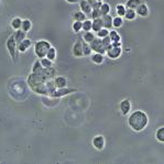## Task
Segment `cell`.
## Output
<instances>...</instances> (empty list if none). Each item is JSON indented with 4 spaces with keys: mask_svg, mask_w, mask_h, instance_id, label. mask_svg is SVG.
<instances>
[{
    "mask_svg": "<svg viewBox=\"0 0 164 164\" xmlns=\"http://www.w3.org/2000/svg\"><path fill=\"white\" fill-rule=\"evenodd\" d=\"M128 123H129L130 128H132L134 131L139 132L144 129L148 124V116L143 111L137 110L130 115L129 119H128Z\"/></svg>",
    "mask_w": 164,
    "mask_h": 164,
    "instance_id": "obj_1",
    "label": "cell"
},
{
    "mask_svg": "<svg viewBox=\"0 0 164 164\" xmlns=\"http://www.w3.org/2000/svg\"><path fill=\"white\" fill-rule=\"evenodd\" d=\"M51 43L47 42L45 40H40L38 42L35 43V46H34V53L35 55L39 57V59H43V57L46 56L47 52L49 50L51 49Z\"/></svg>",
    "mask_w": 164,
    "mask_h": 164,
    "instance_id": "obj_2",
    "label": "cell"
},
{
    "mask_svg": "<svg viewBox=\"0 0 164 164\" xmlns=\"http://www.w3.org/2000/svg\"><path fill=\"white\" fill-rule=\"evenodd\" d=\"M46 82H47L46 78H45L44 76L40 75V74H34V73H32L28 77V84L32 89L36 88V87L40 86V85L45 84Z\"/></svg>",
    "mask_w": 164,
    "mask_h": 164,
    "instance_id": "obj_3",
    "label": "cell"
},
{
    "mask_svg": "<svg viewBox=\"0 0 164 164\" xmlns=\"http://www.w3.org/2000/svg\"><path fill=\"white\" fill-rule=\"evenodd\" d=\"M7 49H8V52H9L10 56L12 57L13 61H17V42L14 40V35H11L7 41Z\"/></svg>",
    "mask_w": 164,
    "mask_h": 164,
    "instance_id": "obj_4",
    "label": "cell"
},
{
    "mask_svg": "<svg viewBox=\"0 0 164 164\" xmlns=\"http://www.w3.org/2000/svg\"><path fill=\"white\" fill-rule=\"evenodd\" d=\"M90 47H92V51L95 52V53H100V54H104L106 53V46L103 44V41L101 39L99 38H95V40L93 41L92 43H89Z\"/></svg>",
    "mask_w": 164,
    "mask_h": 164,
    "instance_id": "obj_5",
    "label": "cell"
},
{
    "mask_svg": "<svg viewBox=\"0 0 164 164\" xmlns=\"http://www.w3.org/2000/svg\"><path fill=\"white\" fill-rule=\"evenodd\" d=\"M106 53H107V56L111 60H116L118 57H120L122 53V49L121 47H117V46H113V44H110L109 46L107 47L106 50Z\"/></svg>",
    "mask_w": 164,
    "mask_h": 164,
    "instance_id": "obj_6",
    "label": "cell"
},
{
    "mask_svg": "<svg viewBox=\"0 0 164 164\" xmlns=\"http://www.w3.org/2000/svg\"><path fill=\"white\" fill-rule=\"evenodd\" d=\"M76 89L75 88H56L54 90L53 93L51 94L50 97H63L65 95H68V94H72V93H75Z\"/></svg>",
    "mask_w": 164,
    "mask_h": 164,
    "instance_id": "obj_7",
    "label": "cell"
},
{
    "mask_svg": "<svg viewBox=\"0 0 164 164\" xmlns=\"http://www.w3.org/2000/svg\"><path fill=\"white\" fill-rule=\"evenodd\" d=\"M73 54H74V56H76V57L84 56V54H83V44L80 40L76 41L74 46H73Z\"/></svg>",
    "mask_w": 164,
    "mask_h": 164,
    "instance_id": "obj_8",
    "label": "cell"
},
{
    "mask_svg": "<svg viewBox=\"0 0 164 164\" xmlns=\"http://www.w3.org/2000/svg\"><path fill=\"white\" fill-rule=\"evenodd\" d=\"M31 44H32L31 40H29V39H24L23 41H21V42L19 43V44H17V50H18L19 52H26L27 50L31 46Z\"/></svg>",
    "mask_w": 164,
    "mask_h": 164,
    "instance_id": "obj_9",
    "label": "cell"
},
{
    "mask_svg": "<svg viewBox=\"0 0 164 164\" xmlns=\"http://www.w3.org/2000/svg\"><path fill=\"white\" fill-rule=\"evenodd\" d=\"M93 144H94V147L97 150H103L104 147H105V139H104V137H95L94 140H93Z\"/></svg>",
    "mask_w": 164,
    "mask_h": 164,
    "instance_id": "obj_10",
    "label": "cell"
},
{
    "mask_svg": "<svg viewBox=\"0 0 164 164\" xmlns=\"http://www.w3.org/2000/svg\"><path fill=\"white\" fill-rule=\"evenodd\" d=\"M104 28V21L103 18H98V19H94L93 20V24H92V30L94 32H98L101 29Z\"/></svg>",
    "mask_w": 164,
    "mask_h": 164,
    "instance_id": "obj_11",
    "label": "cell"
},
{
    "mask_svg": "<svg viewBox=\"0 0 164 164\" xmlns=\"http://www.w3.org/2000/svg\"><path fill=\"white\" fill-rule=\"evenodd\" d=\"M130 109H131V104H130V101L128 99H124V100H122L120 103V110H121V113L123 115H128Z\"/></svg>",
    "mask_w": 164,
    "mask_h": 164,
    "instance_id": "obj_12",
    "label": "cell"
},
{
    "mask_svg": "<svg viewBox=\"0 0 164 164\" xmlns=\"http://www.w3.org/2000/svg\"><path fill=\"white\" fill-rule=\"evenodd\" d=\"M54 85L56 88H65L66 85H67V80L63 76H57V77L54 78Z\"/></svg>",
    "mask_w": 164,
    "mask_h": 164,
    "instance_id": "obj_13",
    "label": "cell"
},
{
    "mask_svg": "<svg viewBox=\"0 0 164 164\" xmlns=\"http://www.w3.org/2000/svg\"><path fill=\"white\" fill-rule=\"evenodd\" d=\"M80 9H82V12H84L85 14H90L92 13V6L89 5L87 0H80Z\"/></svg>",
    "mask_w": 164,
    "mask_h": 164,
    "instance_id": "obj_14",
    "label": "cell"
},
{
    "mask_svg": "<svg viewBox=\"0 0 164 164\" xmlns=\"http://www.w3.org/2000/svg\"><path fill=\"white\" fill-rule=\"evenodd\" d=\"M136 12L140 17H147L149 14V8L145 3H141L138 8L136 9Z\"/></svg>",
    "mask_w": 164,
    "mask_h": 164,
    "instance_id": "obj_15",
    "label": "cell"
},
{
    "mask_svg": "<svg viewBox=\"0 0 164 164\" xmlns=\"http://www.w3.org/2000/svg\"><path fill=\"white\" fill-rule=\"evenodd\" d=\"M26 34H27V33L24 32V31H22L21 29H19V30L16 31V33H14L13 35H14V40H16L17 44H19L21 41H23L24 39H27Z\"/></svg>",
    "mask_w": 164,
    "mask_h": 164,
    "instance_id": "obj_16",
    "label": "cell"
},
{
    "mask_svg": "<svg viewBox=\"0 0 164 164\" xmlns=\"http://www.w3.org/2000/svg\"><path fill=\"white\" fill-rule=\"evenodd\" d=\"M113 18L110 14H106L103 17V21H104V28L106 29H111L113 28Z\"/></svg>",
    "mask_w": 164,
    "mask_h": 164,
    "instance_id": "obj_17",
    "label": "cell"
},
{
    "mask_svg": "<svg viewBox=\"0 0 164 164\" xmlns=\"http://www.w3.org/2000/svg\"><path fill=\"white\" fill-rule=\"evenodd\" d=\"M43 72H44V67L41 65L40 61H36L34 64H33L32 73H34V74H40V75L43 76Z\"/></svg>",
    "mask_w": 164,
    "mask_h": 164,
    "instance_id": "obj_18",
    "label": "cell"
},
{
    "mask_svg": "<svg viewBox=\"0 0 164 164\" xmlns=\"http://www.w3.org/2000/svg\"><path fill=\"white\" fill-rule=\"evenodd\" d=\"M141 3H142L141 0H128L127 3H126V7L128 8V9H134L136 10L137 8L141 5Z\"/></svg>",
    "mask_w": 164,
    "mask_h": 164,
    "instance_id": "obj_19",
    "label": "cell"
},
{
    "mask_svg": "<svg viewBox=\"0 0 164 164\" xmlns=\"http://www.w3.org/2000/svg\"><path fill=\"white\" fill-rule=\"evenodd\" d=\"M95 38H96V35L90 31H88V32H85L83 35V41H85L86 43H92L95 40Z\"/></svg>",
    "mask_w": 164,
    "mask_h": 164,
    "instance_id": "obj_20",
    "label": "cell"
},
{
    "mask_svg": "<svg viewBox=\"0 0 164 164\" xmlns=\"http://www.w3.org/2000/svg\"><path fill=\"white\" fill-rule=\"evenodd\" d=\"M73 18H74V20H75V21L84 22L85 20L87 19V16L84 13V12H82V11H77V12H75V13L73 14Z\"/></svg>",
    "mask_w": 164,
    "mask_h": 164,
    "instance_id": "obj_21",
    "label": "cell"
},
{
    "mask_svg": "<svg viewBox=\"0 0 164 164\" xmlns=\"http://www.w3.org/2000/svg\"><path fill=\"white\" fill-rule=\"evenodd\" d=\"M105 60L104 57V54H100V53H95L92 55V61L94 62L95 64H101Z\"/></svg>",
    "mask_w": 164,
    "mask_h": 164,
    "instance_id": "obj_22",
    "label": "cell"
},
{
    "mask_svg": "<svg viewBox=\"0 0 164 164\" xmlns=\"http://www.w3.org/2000/svg\"><path fill=\"white\" fill-rule=\"evenodd\" d=\"M136 16H137V12L134 9H128L127 8L126 10V13H124V18L127 20H133L136 19Z\"/></svg>",
    "mask_w": 164,
    "mask_h": 164,
    "instance_id": "obj_23",
    "label": "cell"
},
{
    "mask_svg": "<svg viewBox=\"0 0 164 164\" xmlns=\"http://www.w3.org/2000/svg\"><path fill=\"white\" fill-rule=\"evenodd\" d=\"M82 44H83V54H84V56H88L92 54V47L89 45V43H86L85 41H82Z\"/></svg>",
    "mask_w": 164,
    "mask_h": 164,
    "instance_id": "obj_24",
    "label": "cell"
},
{
    "mask_svg": "<svg viewBox=\"0 0 164 164\" xmlns=\"http://www.w3.org/2000/svg\"><path fill=\"white\" fill-rule=\"evenodd\" d=\"M31 28H32V23H31V21L29 19H24L22 20V26H21V30L24 31V32H29V31L31 30Z\"/></svg>",
    "mask_w": 164,
    "mask_h": 164,
    "instance_id": "obj_25",
    "label": "cell"
},
{
    "mask_svg": "<svg viewBox=\"0 0 164 164\" xmlns=\"http://www.w3.org/2000/svg\"><path fill=\"white\" fill-rule=\"evenodd\" d=\"M109 38H110L111 42H120V40H121L119 33H118L117 31H115V30L109 31Z\"/></svg>",
    "mask_w": 164,
    "mask_h": 164,
    "instance_id": "obj_26",
    "label": "cell"
},
{
    "mask_svg": "<svg viewBox=\"0 0 164 164\" xmlns=\"http://www.w3.org/2000/svg\"><path fill=\"white\" fill-rule=\"evenodd\" d=\"M21 26H22V19L21 18H14V19L11 21V27L16 31L19 30V29H21Z\"/></svg>",
    "mask_w": 164,
    "mask_h": 164,
    "instance_id": "obj_27",
    "label": "cell"
},
{
    "mask_svg": "<svg viewBox=\"0 0 164 164\" xmlns=\"http://www.w3.org/2000/svg\"><path fill=\"white\" fill-rule=\"evenodd\" d=\"M126 6L123 5H118L117 7H116V12H117V16L118 17H124V13H126Z\"/></svg>",
    "mask_w": 164,
    "mask_h": 164,
    "instance_id": "obj_28",
    "label": "cell"
},
{
    "mask_svg": "<svg viewBox=\"0 0 164 164\" xmlns=\"http://www.w3.org/2000/svg\"><path fill=\"white\" fill-rule=\"evenodd\" d=\"M92 24H93V20L86 19L83 22V30L85 32H88V31H92Z\"/></svg>",
    "mask_w": 164,
    "mask_h": 164,
    "instance_id": "obj_29",
    "label": "cell"
},
{
    "mask_svg": "<svg viewBox=\"0 0 164 164\" xmlns=\"http://www.w3.org/2000/svg\"><path fill=\"white\" fill-rule=\"evenodd\" d=\"M40 63H41V65H42L44 68H51L52 66H53V62L50 61V60L46 59V57H43V59H41Z\"/></svg>",
    "mask_w": 164,
    "mask_h": 164,
    "instance_id": "obj_30",
    "label": "cell"
},
{
    "mask_svg": "<svg viewBox=\"0 0 164 164\" xmlns=\"http://www.w3.org/2000/svg\"><path fill=\"white\" fill-rule=\"evenodd\" d=\"M122 24H123V19H122L121 17H116V18H113V27H115V28H120V27H122Z\"/></svg>",
    "mask_w": 164,
    "mask_h": 164,
    "instance_id": "obj_31",
    "label": "cell"
},
{
    "mask_svg": "<svg viewBox=\"0 0 164 164\" xmlns=\"http://www.w3.org/2000/svg\"><path fill=\"white\" fill-rule=\"evenodd\" d=\"M45 57L49 59L50 61L53 62L54 60H55V57H56V51H55V49H54V47H51V49L49 50V52H47L46 56Z\"/></svg>",
    "mask_w": 164,
    "mask_h": 164,
    "instance_id": "obj_32",
    "label": "cell"
},
{
    "mask_svg": "<svg viewBox=\"0 0 164 164\" xmlns=\"http://www.w3.org/2000/svg\"><path fill=\"white\" fill-rule=\"evenodd\" d=\"M100 12H101V16H106V14H109L110 12V6L108 3H103L100 7Z\"/></svg>",
    "mask_w": 164,
    "mask_h": 164,
    "instance_id": "obj_33",
    "label": "cell"
},
{
    "mask_svg": "<svg viewBox=\"0 0 164 164\" xmlns=\"http://www.w3.org/2000/svg\"><path fill=\"white\" fill-rule=\"evenodd\" d=\"M80 30H83V22L74 21V23H73V31L76 32V33H78Z\"/></svg>",
    "mask_w": 164,
    "mask_h": 164,
    "instance_id": "obj_34",
    "label": "cell"
},
{
    "mask_svg": "<svg viewBox=\"0 0 164 164\" xmlns=\"http://www.w3.org/2000/svg\"><path fill=\"white\" fill-rule=\"evenodd\" d=\"M157 139L161 142H164V127L157 129Z\"/></svg>",
    "mask_w": 164,
    "mask_h": 164,
    "instance_id": "obj_35",
    "label": "cell"
},
{
    "mask_svg": "<svg viewBox=\"0 0 164 164\" xmlns=\"http://www.w3.org/2000/svg\"><path fill=\"white\" fill-rule=\"evenodd\" d=\"M107 35H109V31H108V29H106V28H103L100 31L97 32V38H99V39L105 38V36H107Z\"/></svg>",
    "mask_w": 164,
    "mask_h": 164,
    "instance_id": "obj_36",
    "label": "cell"
},
{
    "mask_svg": "<svg viewBox=\"0 0 164 164\" xmlns=\"http://www.w3.org/2000/svg\"><path fill=\"white\" fill-rule=\"evenodd\" d=\"M90 16H92V19H98V18H103V16H101V12H100V9H96V10H92V13H90Z\"/></svg>",
    "mask_w": 164,
    "mask_h": 164,
    "instance_id": "obj_37",
    "label": "cell"
},
{
    "mask_svg": "<svg viewBox=\"0 0 164 164\" xmlns=\"http://www.w3.org/2000/svg\"><path fill=\"white\" fill-rule=\"evenodd\" d=\"M101 41H103V44L106 46V49H107V47L109 46L111 43H113V42H111V40H110V38H109V35H107V36L103 38V39H101Z\"/></svg>",
    "mask_w": 164,
    "mask_h": 164,
    "instance_id": "obj_38",
    "label": "cell"
},
{
    "mask_svg": "<svg viewBox=\"0 0 164 164\" xmlns=\"http://www.w3.org/2000/svg\"><path fill=\"white\" fill-rule=\"evenodd\" d=\"M101 5H103V2H99V1H95L94 3L92 5V9L93 10H96V9H100Z\"/></svg>",
    "mask_w": 164,
    "mask_h": 164,
    "instance_id": "obj_39",
    "label": "cell"
},
{
    "mask_svg": "<svg viewBox=\"0 0 164 164\" xmlns=\"http://www.w3.org/2000/svg\"><path fill=\"white\" fill-rule=\"evenodd\" d=\"M67 2H70V3H75V2H77L78 0H66Z\"/></svg>",
    "mask_w": 164,
    "mask_h": 164,
    "instance_id": "obj_40",
    "label": "cell"
},
{
    "mask_svg": "<svg viewBox=\"0 0 164 164\" xmlns=\"http://www.w3.org/2000/svg\"><path fill=\"white\" fill-rule=\"evenodd\" d=\"M95 1H99V2H103V0H95Z\"/></svg>",
    "mask_w": 164,
    "mask_h": 164,
    "instance_id": "obj_41",
    "label": "cell"
}]
</instances>
